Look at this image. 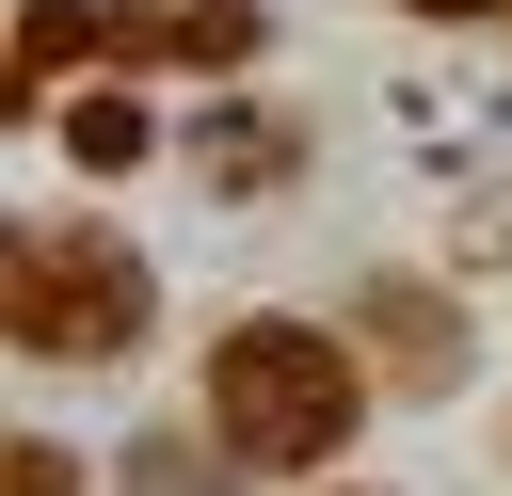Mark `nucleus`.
Returning a JSON list of instances; mask_svg holds the SVG:
<instances>
[{"label":"nucleus","instance_id":"obj_1","mask_svg":"<svg viewBox=\"0 0 512 496\" xmlns=\"http://www.w3.org/2000/svg\"><path fill=\"white\" fill-rule=\"evenodd\" d=\"M352 416H368V384H352V352H336L320 320H240V336L208 352V432H224V464L304 480V464L352 448Z\"/></svg>","mask_w":512,"mask_h":496},{"label":"nucleus","instance_id":"obj_2","mask_svg":"<svg viewBox=\"0 0 512 496\" xmlns=\"http://www.w3.org/2000/svg\"><path fill=\"white\" fill-rule=\"evenodd\" d=\"M0 304H16V352L96 368V352H128V336H144V256H128V240H96V224H16Z\"/></svg>","mask_w":512,"mask_h":496},{"label":"nucleus","instance_id":"obj_3","mask_svg":"<svg viewBox=\"0 0 512 496\" xmlns=\"http://www.w3.org/2000/svg\"><path fill=\"white\" fill-rule=\"evenodd\" d=\"M256 32H272L256 0H160V16L128 0V16H112V48H128V64H208V80H224V64L256 48Z\"/></svg>","mask_w":512,"mask_h":496},{"label":"nucleus","instance_id":"obj_4","mask_svg":"<svg viewBox=\"0 0 512 496\" xmlns=\"http://www.w3.org/2000/svg\"><path fill=\"white\" fill-rule=\"evenodd\" d=\"M368 352H384L400 384H448V368H464V320H448V304H400V288H384V304H368Z\"/></svg>","mask_w":512,"mask_h":496},{"label":"nucleus","instance_id":"obj_5","mask_svg":"<svg viewBox=\"0 0 512 496\" xmlns=\"http://www.w3.org/2000/svg\"><path fill=\"white\" fill-rule=\"evenodd\" d=\"M144 144H160L144 96H64V160H80V176H144Z\"/></svg>","mask_w":512,"mask_h":496},{"label":"nucleus","instance_id":"obj_6","mask_svg":"<svg viewBox=\"0 0 512 496\" xmlns=\"http://www.w3.org/2000/svg\"><path fill=\"white\" fill-rule=\"evenodd\" d=\"M80 48H96V0H16V96H48Z\"/></svg>","mask_w":512,"mask_h":496},{"label":"nucleus","instance_id":"obj_7","mask_svg":"<svg viewBox=\"0 0 512 496\" xmlns=\"http://www.w3.org/2000/svg\"><path fill=\"white\" fill-rule=\"evenodd\" d=\"M208 176H224V192H256V176H288V128H256V112H224V128H208Z\"/></svg>","mask_w":512,"mask_h":496},{"label":"nucleus","instance_id":"obj_8","mask_svg":"<svg viewBox=\"0 0 512 496\" xmlns=\"http://www.w3.org/2000/svg\"><path fill=\"white\" fill-rule=\"evenodd\" d=\"M416 16H512V0H416Z\"/></svg>","mask_w":512,"mask_h":496}]
</instances>
